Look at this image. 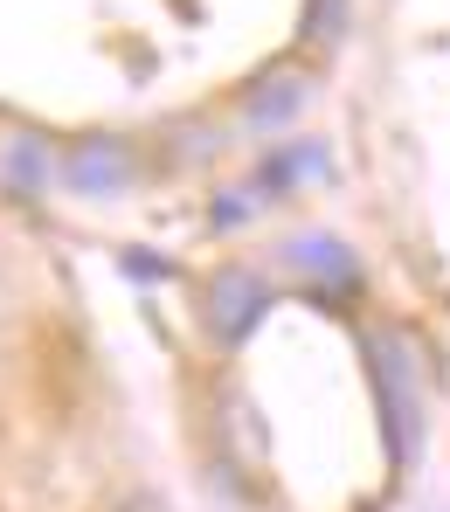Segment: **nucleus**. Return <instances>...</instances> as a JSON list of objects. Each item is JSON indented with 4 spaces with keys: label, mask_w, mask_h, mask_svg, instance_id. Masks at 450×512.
Wrapping results in <instances>:
<instances>
[{
    "label": "nucleus",
    "mask_w": 450,
    "mask_h": 512,
    "mask_svg": "<svg viewBox=\"0 0 450 512\" xmlns=\"http://www.w3.org/2000/svg\"><path fill=\"white\" fill-rule=\"evenodd\" d=\"M298 173H319V180H326V173H333V160H326V153H319V146H305V139H298V146H284V153H270L264 160V173H257V194H291V187H298Z\"/></svg>",
    "instance_id": "423d86ee"
},
{
    "label": "nucleus",
    "mask_w": 450,
    "mask_h": 512,
    "mask_svg": "<svg viewBox=\"0 0 450 512\" xmlns=\"http://www.w3.org/2000/svg\"><path fill=\"white\" fill-rule=\"evenodd\" d=\"M305 35H312V42H340V35H347V0H312Z\"/></svg>",
    "instance_id": "6e6552de"
},
{
    "label": "nucleus",
    "mask_w": 450,
    "mask_h": 512,
    "mask_svg": "<svg viewBox=\"0 0 450 512\" xmlns=\"http://www.w3.org/2000/svg\"><path fill=\"white\" fill-rule=\"evenodd\" d=\"M63 187L70 194H84V201H111V194H125L132 180H139V153H132V139H111V132H90L77 139L70 153H63Z\"/></svg>",
    "instance_id": "f03ea898"
},
{
    "label": "nucleus",
    "mask_w": 450,
    "mask_h": 512,
    "mask_svg": "<svg viewBox=\"0 0 450 512\" xmlns=\"http://www.w3.org/2000/svg\"><path fill=\"white\" fill-rule=\"evenodd\" d=\"M298 104H305V84L298 77H264V84L250 90V104H243V125L250 132H277V125L298 118Z\"/></svg>",
    "instance_id": "39448f33"
},
{
    "label": "nucleus",
    "mask_w": 450,
    "mask_h": 512,
    "mask_svg": "<svg viewBox=\"0 0 450 512\" xmlns=\"http://www.w3.org/2000/svg\"><path fill=\"white\" fill-rule=\"evenodd\" d=\"M104 512H174L167 499H153V492H125V499H111Z\"/></svg>",
    "instance_id": "9d476101"
},
{
    "label": "nucleus",
    "mask_w": 450,
    "mask_h": 512,
    "mask_svg": "<svg viewBox=\"0 0 450 512\" xmlns=\"http://www.w3.org/2000/svg\"><path fill=\"white\" fill-rule=\"evenodd\" d=\"M7 173H14L21 187H42V180H56V153H42L35 139H14V146H7Z\"/></svg>",
    "instance_id": "0eeeda50"
},
{
    "label": "nucleus",
    "mask_w": 450,
    "mask_h": 512,
    "mask_svg": "<svg viewBox=\"0 0 450 512\" xmlns=\"http://www.w3.org/2000/svg\"><path fill=\"white\" fill-rule=\"evenodd\" d=\"M270 312V284L257 270H243V263H229L222 277H215V291H208V333L222 346H243L257 326H264Z\"/></svg>",
    "instance_id": "7ed1b4c3"
},
{
    "label": "nucleus",
    "mask_w": 450,
    "mask_h": 512,
    "mask_svg": "<svg viewBox=\"0 0 450 512\" xmlns=\"http://www.w3.org/2000/svg\"><path fill=\"white\" fill-rule=\"evenodd\" d=\"M284 263H298V270H312L319 284H340V291H354V284H360L354 250H347L340 236H298V243L284 250Z\"/></svg>",
    "instance_id": "20e7f679"
},
{
    "label": "nucleus",
    "mask_w": 450,
    "mask_h": 512,
    "mask_svg": "<svg viewBox=\"0 0 450 512\" xmlns=\"http://www.w3.org/2000/svg\"><path fill=\"white\" fill-rule=\"evenodd\" d=\"M257 201H264L257 187H236L229 201H215V229H236V222H250V215H257Z\"/></svg>",
    "instance_id": "1a4fd4ad"
},
{
    "label": "nucleus",
    "mask_w": 450,
    "mask_h": 512,
    "mask_svg": "<svg viewBox=\"0 0 450 512\" xmlns=\"http://www.w3.org/2000/svg\"><path fill=\"white\" fill-rule=\"evenodd\" d=\"M367 353H374V388H381L388 457H395V464H416V450H423V388H416V360H409V346L388 340V333H374Z\"/></svg>",
    "instance_id": "f257e3e1"
}]
</instances>
